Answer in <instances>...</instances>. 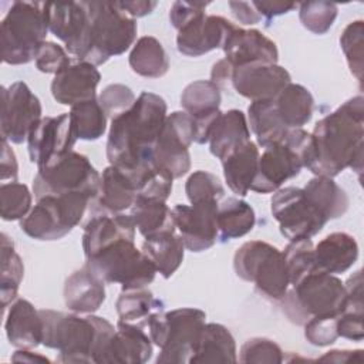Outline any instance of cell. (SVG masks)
Listing matches in <instances>:
<instances>
[{
	"label": "cell",
	"instance_id": "cell-5",
	"mask_svg": "<svg viewBox=\"0 0 364 364\" xmlns=\"http://www.w3.org/2000/svg\"><path fill=\"white\" fill-rule=\"evenodd\" d=\"M48 31L46 1H14L0 24L1 60L10 65L36 58Z\"/></svg>",
	"mask_w": 364,
	"mask_h": 364
},
{
	"label": "cell",
	"instance_id": "cell-48",
	"mask_svg": "<svg viewBox=\"0 0 364 364\" xmlns=\"http://www.w3.org/2000/svg\"><path fill=\"white\" fill-rule=\"evenodd\" d=\"M237 360L243 364H280L284 355L276 341L266 337H253L243 343Z\"/></svg>",
	"mask_w": 364,
	"mask_h": 364
},
{
	"label": "cell",
	"instance_id": "cell-23",
	"mask_svg": "<svg viewBox=\"0 0 364 364\" xmlns=\"http://www.w3.org/2000/svg\"><path fill=\"white\" fill-rule=\"evenodd\" d=\"M101 74L95 65L77 61L57 73L51 81L53 98L63 105H75L97 98Z\"/></svg>",
	"mask_w": 364,
	"mask_h": 364
},
{
	"label": "cell",
	"instance_id": "cell-27",
	"mask_svg": "<svg viewBox=\"0 0 364 364\" xmlns=\"http://www.w3.org/2000/svg\"><path fill=\"white\" fill-rule=\"evenodd\" d=\"M136 199V188L132 181L117 166H107L100 179V188L95 198L90 200L91 208L122 213L131 209Z\"/></svg>",
	"mask_w": 364,
	"mask_h": 364
},
{
	"label": "cell",
	"instance_id": "cell-59",
	"mask_svg": "<svg viewBox=\"0 0 364 364\" xmlns=\"http://www.w3.org/2000/svg\"><path fill=\"white\" fill-rule=\"evenodd\" d=\"M318 361L330 363H361L363 350H331L318 358Z\"/></svg>",
	"mask_w": 364,
	"mask_h": 364
},
{
	"label": "cell",
	"instance_id": "cell-58",
	"mask_svg": "<svg viewBox=\"0 0 364 364\" xmlns=\"http://www.w3.org/2000/svg\"><path fill=\"white\" fill-rule=\"evenodd\" d=\"M119 7L132 18L144 17L146 14H151L154 9L156 7V1L151 0H136V1H118Z\"/></svg>",
	"mask_w": 364,
	"mask_h": 364
},
{
	"label": "cell",
	"instance_id": "cell-50",
	"mask_svg": "<svg viewBox=\"0 0 364 364\" xmlns=\"http://www.w3.org/2000/svg\"><path fill=\"white\" fill-rule=\"evenodd\" d=\"M98 102L107 117L115 118L124 111L129 109L135 102L132 90L124 84H109L98 95Z\"/></svg>",
	"mask_w": 364,
	"mask_h": 364
},
{
	"label": "cell",
	"instance_id": "cell-9",
	"mask_svg": "<svg viewBox=\"0 0 364 364\" xmlns=\"http://www.w3.org/2000/svg\"><path fill=\"white\" fill-rule=\"evenodd\" d=\"M311 135L303 128H291L284 139L272 144L259 155L257 171L250 191L272 193L282 185L297 176L304 168Z\"/></svg>",
	"mask_w": 364,
	"mask_h": 364
},
{
	"label": "cell",
	"instance_id": "cell-53",
	"mask_svg": "<svg viewBox=\"0 0 364 364\" xmlns=\"http://www.w3.org/2000/svg\"><path fill=\"white\" fill-rule=\"evenodd\" d=\"M209 3L203 1H175L169 9V21L173 28L181 30L195 18L205 14V9Z\"/></svg>",
	"mask_w": 364,
	"mask_h": 364
},
{
	"label": "cell",
	"instance_id": "cell-49",
	"mask_svg": "<svg viewBox=\"0 0 364 364\" xmlns=\"http://www.w3.org/2000/svg\"><path fill=\"white\" fill-rule=\"evenodd\" d=\"M337 317L338 314H324L314 316L304 326L306 340L316 347H326L338 338L337 333Z\"/></svg>",
	"mask_w": 364,
	"mask_h": 364
},
{
	"label": "cell",
	"instance_id": "cell-31",
	"mask_svg": "<svg viewBox=\"0 0 364 364\" xmlns=\"http://www.w3.org/2000/svg\"><path fill=\"white\" fill-rule=\"evenodd\" d=\"M237 351L232 333L219 323L203 326L198 347L191 358V364L199 363H236Z\"/></svg>",
	"mask_w": 364,
	"mask_h": 364
},
{
	"label": "cell",
	"instance_id": "cell-45",
	"mask_svg": "<svg viewBox=\"0 0 364 364\" xmlns=\"http://www.w3.org/2000/svg\"><path fill=\"white\" fill-rule=\"evenodd\" d=\"M299 18L304 28L314 34H326L338 13V7L331 1H303L297 4Z\"/></svg>",
	"mask_w": 364,
	"mask_h": 364
},
{
	"label": "cell",
	"instance_id": "cell-11",
	"mask_svg": "<svg viewBox=\"0 0 364 364\" xmlns=\"http://www.w3.org/2000/svg\"><path fill=\"white\" fill-rule=\"evenodd\" d=\"M100 179L101 175L88 156L70 151L47 166L37 169L33 179V193L36 199L73 192H82L95 198Z\"/></svg>",
	"mask_w": 364,
	"mask_h": 364
},
{
	"label": "cell",
	"instance_id": "cell-38",
	"mask_svg": "<svg viewBox=\"0 0 364 364\" xmlns=\"http://www.w3.org/2000/svg\"><path fill=\"white\" fill-rule=\"evenodd\" d=\"M247 124L256 136L257 145L266 148L284 139L289 128L279 118L273 100L253 101L247 107Z\"/></svg>",
	"mask_w": 364,
	"mask_h": 364
},
{
	"label": "cell",
	"instance_id": "cell-21",
	"mask_svg": "<svg viewBox=\"0 0 364 364\" xmlns=\"http://www.w3.org/2000/svg\"><path fill=\"white\" fill-rule=\"evenodd\" d=\"M222 50L233 68L256 63L277 64L279 60L276 43L256 28L247 30L236 26Z\"/></svg>",
	"mask_w": 364,
	"mask_h": 364
},
{
	"label": "cell",
	"instance_id": "cell-14",
	"mask_svg": "<svg viewBox=\"0 0 364 364\" xmlns=\"http://www.w3.org/2000/svg\"><path fill=\"white\" fill-rule=\"evenodd\" d=\"M193 136V121L188 112L168 114L152 152L154 164L171 173L173 179L186 175L191 171L189 146Z\"/></svg>",
	"mask_w": 364,
	"mask_h": 364
},
{
	"label": "cell",
	"instance_id": "cell-36",
	"mask_svg": "<svg viewBox=\"0 0 364 364\" xmlns=\"http://www.w3.org/2000/svg\"><path fill=\"white\" fill-rule=\"evenodd\" d=\"M256 223L255 209L243 199L228 198L219 202L216 226L218 239L222 242L247 235Z\"/></svg>",
	"mask_w": 364,
	"mask_h": 364
},
{
	"label": "cell",
	"instance_id": "cell-3",
	"mask_svg": "<svg viewBox=\"0 0 364 364\" xmlns=\"http://www.w3.org/2000/svg\"><path fill=\"white\" fill-rule=\"evenodd\" d=\"M43 320V346L57 350L58 363H100V358L115 333L104 317L94 314L40 310Z\"/></svg>",
	"mask_w": 364,
	"mask_h": 364
},
{
	"label": "cell",
	"instance_id": "cell-46",
	"mask_svg": "<svg viewBox=\"0 0 364 364\" xmlns=\"http://www.w3.org/2000/svg\"><path fill=\"white\" fill-rule=\"evenodd\" d=\"M363 44L364 21L354 20L346 26L340 36V47L346 55L350 73L360 82L363 81Z\"/></svg>",
	"mask_w": 364,
	"mask_h": 364
},
{
	"label": "cell",
	"instance_id": "cell-51",
	"mask_svg": "<svg viewBox=\"0 0 364 364\" xmlns=\"http://www.w3.org/2000/svg\"><path fill=\"white\" fill-rule=\"evenodd\" d=\"M34 63L38 71L54 75L71 64L67 51L53 41H44L40 46Z\"/></svg>",
	"mask_w": 364,
	"mask_h": 364
},
{
	"label": "cell",
	"instance_id": "cell-39",
	"mask_svg": "<svg viewBox=\"0 0 364 364\" xmlns=\"http://www.w3.org/2000/svg\"><path fill=\"white\" fill-rule=\"evenodd\" d=\"M115 307L121 321L138 324L141 327H144L151 314L165 310L164 301L156 299L154 293L145 287L122 290L117 299Z\"/></svg>",
	"mask_w": 364,
	"mask_h": 364
},
{
	"label": "cell",
	"instance_id": "cell-41",
	"mask_svg": "<svg viewBox=\"0 0 364 364\" xmlns=\"http://www.w3.org/2000/svg\"><path fill=\"white\" fill-rule=\"evenodd\" d=\"M24 276V264L14 250L13 240L1 233V273H0V297L1 307L6 310L16 299L20 283Z\"/></svg>",
	"mask_w": 364,
	"mask_h": 364
},
{
	"label": "cell",
	"instance_id": "cell-43",
	"mask_svg": "<svg viewBox=\"0 0 364 364\" xmlns=\"http://www.w3.org/2000/svg\"><path fill=\"white\" fill-rule=\"evenodd\" d=\"M33 195L27 185L14 182H4L0 186V208L1 219L21 220L31 210Z\"/></svg>",
	"mask_w": 364,
	"mask_h": 364
},
{
	"label": "cell",
	"instance_id": "cell-37",
	"mask_svg": "<svg viewBox=\"0 0 364 364\" xmlns=\"http://www.w3.org/2000/svg\"><path fill=\"white\" fill-rule=\"evenodd\" d=\"M131 70L145 78L164 77L169 70V57L161 41L152 36L138 38L128 57Z\"/></svg>",
	"mask_w": 364,
	"mask_h": 364
},
{
	"label": "cell",
	"instance_id": "cell-52",
	"mask_svg": "<svg viewBox=\"0 0 364 364\" xmlns=\"http://www.w3.org/2000/svg\"><path fill=\"white\" fill-rule=\"evenodd\" d=\"M337 333L338 337L351 341H363V307L344 306L337 317Z\"/></svg>",
	"mask_w": 364,
	"mask_h": 364
},
{
	"label": "cell",
	"instance_id": "cell-60",
	"mask_svg": "<svg viewBox=\"0 0 364 364\" xmlns=\"http://www.w3.org/2000/svg\"><path fill=\"white\" fill-rule=\"evenodd\" d=\"M13 361H23V363H50V360L38 353H33L31 348H18L13 357Z\"/></svg>",
	"mask_w": 364,
	"mask_h": 364
},
{
	"label": "cell",
	"instance_id": "cell-44",
	"mask_svg": "<svg viewBox=\"0 0 364 364\" xmlns=\"http://www.w3.org/2000/svg\"><path fill=\"white\" fill-rule=\"evenodd\" d=\"M282 253L287 266L290 284L317 269L314 260V246L309 237L290 240Z\"/></svg>",
	"mask_w": 364,
	"mask_h": 364
},
{
	"label": "cell",
	"instance_id": "cell-47",
	"mask_svg": "<svg viewBox=\"0 0 364 364\" xmlns=\"http://www.w3.org/2000/svg\"><path fill=\"white\" fill-rule=\"evenodd\" d=\"M188 200L192 203L199 202H220L225 196V188L219 178L208 171L192 172L185 183Z\"/></svg>",
	"mask_w": 364,
	"mask_h": 364
},
{
	"label": "cell",
	"instance_id": "cell-22",
	"mask_svg": "<svg viewBox=\"0 0 364 364\" xmlns=\"http://www.w3.org/2000/svg\"><path fill=\"white\" fill-rule=\"evenodd\" d=\"M154 343L144 327L118 320L98 364H144L152 357Z\"/></svg>",
	"mask_w": 364,
	"mask_h": 364
},
{
	"label": "cell",
	"instance_id": "cell-56",
	"mask_svg": "<svg viewBox=\"0 0 364 364\" xmlns=\"http://www.w3.org/2000/svg\"><path fill=\"white\" fill-rule=\"evenodd\" d=\"M229 9L233 14V17L246 26H253L257 24L262 17L259 16V13L256 11L253 3H247V1H229Z\"/></svg>",
	"mask_w": 364,
	"mask_h": 364
},
{
	"label": "cell",
	"instance_id": "cell-29",
	"mask_svg": "<svg viewBox=\"0 0 364 364\" xmlns=\"http://www.w3.org/2000/svg\"><path fill=\"white\" fill-rule=\"evenodd\" d=\"M250 141V128L245 112L229 109L220 112L209 135V151L218 159H223L232 151Z\"/></svg>",
	"mask_w": 364,
	"mask_h": 364
},
{
	"label": "cell",
	"instance_id": "cell-6",
	"mask_svg": "<svg viewBox=\"0 0 364 364\" xmlns=\"http://www.w3.org/2000/svg\"><path fill=\"white\" fill-rule=\"evenodd\" d=\"M280 301L284 316L303 326L314 316L338 314L346 303V287L336 274L316 269L290 284Z\"/></svg>",
	"mask_w": 364,
	"mask_h": 364
},
{
	"label": "cell",
	"instance_id": "cell-55",
	"mask_svg": "<svg viewBox=\"0 0 364 364\" xmlns=\"http://www.w3.org/2000/svg\"><path fill=\"white\" fill-rule=\"evenodd\" d=\"M256 11L262 17V20H266V23H270L273 17L286 14L297 7L296 3H287V1H252Z\"/></svg>",
	"mask_w": 364,
	"mask_h": 364
},
{
	"label": "cell",
	"instance_id": "cell-7",
	"mask_svg": "<svg viewBox=\"0 0 364 364\" xmlns=\"http://www.w3.org/2000/svg\"><path fill=\"white\" fill-rule=\"evenodd\" d=\"M235 273L269 300L280 301L290 279L282 250L263 240L245 242L233 256Z\"/></svg>",
	"mask_w": 364,
	"mask_h": 364
},
{
	"label": "cell",
	"instance_id": "cell-34",
	"mask_svg": "<svg viewBox=\"0 0 364 364\" xmlns=\"http://www.w3.org/2000/svg\"><path fill=\"white\" fill-rule=\"evenodd\" d=\"M141 250L152 262L156 272L169 279L182 264L185 245L176 232H166L145 239Z\"/></svg>",
	"mask_w": 364,
	"mask_h": 364
},
{
	"label": "cell",
	"instance_id": "cell-19",
	"mask_svg": "<svg viewBox=\"0 0 364 364\" xmlns=\"http://www.w3.org/2000/svg\"><path fill=\"white\" fill-rule=\"evenodd\" d=\"M291 82V77L286 68L277 64L256 63L235 68L232 75V87L235 91L253 101L273 100Z\"/></svg>",
	"mask_w": 364,
	"mask_h": 364
},
{
	"label": "cell",
	"instance_id": "cell-17",
	"mask_svg": "<svg viewBox=\"0 0 364 364\" xmlns=\"http://www.w3.org/2000/svg\"><path fill=\"white\" fill-rule=\"evenodd\" d=\"M219 202H199L192 205H175L172 218L175 229L181 236L185 249L199 253L210 249L218 240Z\"/></svg>",
	"mask_w": 364,
	"mask_h": 364
},
{
	"label": "cell",
	"instance_id": "cell-2",
	"mask_svg": "<svg viewBox=\"0 0 364 364\" xmlns=\"http://www.w3.org/2000/svg\"><path fill=\"white\" fill-rule=\"evenodd\" d=\"M166 102L154 92L144 91L134 105L111 119L107 139L109 165L132 171L152 161V152L166 119Z\"/></svg>",
	"mask_w": 364,
	"mask_h": 364
},
{
	"label": "cell",
	"instance_id": "cell-25",
	"mask_svg": "<svg viewBox=\"0 0 364 364\" xmlns=\"http://www.w3.org/2000/svg\"><path fill=\"white\" fill-rule=\"evenodd\" d=\"M4 330L9 343L16 348H36L43 344L40 310L26 299H16L9 306Z\"/></svg>",
	"mask_w": 364,
	"mask_h": 364
},
{
	"label": "cell",
	"instance_id": "cell-13",
	"mask_svg": "<svg viewBox=\"0 0 364 364\" xmlns=\"http://www.w3.org/2000/svg\"><path fill=\"white\" fill-rule=\"evenodd\" d=\"M206 314L200 309L181 307L165 311V330L158 364L189 363L200 338Z\"/></svg>",
	"mask_w": 364,
	"mask_h": 364
},
{
	"label": "cell",
	"instance_id": "cell-20",
	"mask_svg": "<svg viewBox=\"0 0 364 364\" xmlns=\"http://www.w3.org/2000/svg\"><path fill=\"white\" fill-rule=\"evenodd\" d=\"M235 24L222 16L202 14L183 28L178 30L176 48L188 57H200L212 50L222 48Z\"/></svg>",
	"mask_w": 364,
	"mask_h": 364
},
{
	"label": "cell",
	"instance_id": "cell-26",
	"mask_svg": "<svg viewBox=\"0 0 364 364\" xmlns=\"http://www.w3.org/2000/svg\"><path fill=\"white\" fill-rule=\"evenodd\" d=\"M63 294L73 313L92 314L105 301V283L84 264L65 279Z\"/></svg>",
	"mask_w": 364,
	"mask_h": 364
},
{
	"label": "cell",
	"instance_id": "cell-30",
	"mask_svg": "<svg viewBox=\"0 0 364 364\" xmlns=\"http://www.w3.org/2000/svg\"><path fill=\"white\" fill-rule=\"evenodd\" d=\"M259 155L257 144L249 141L220 161L225 181L233 193L247 195L256 176Z\"/></svg>",
	"mask_w": 364,
	"mask_h": 364
},
{
	"label": "cell",
	"instance_id": "cell-16",
	"mask_svg": "<svg viewBox=\"0 0 364 364\" xmlns=\"http://www.w3.org/2000/svg\"><path fill=\"white\" fill-rule=\"evenodd\" d=\"M77 136L74 135L70 115L43 117L30 131L27 138L30 161L38 168L47 166L64 154L73 151Z\"/></svg>",
	"mask_w": 364,
	"mask_h": 364
},
{
	"label": "cell",
	"instance_id": "cell-4",
	"mask_svg": "<svg viewBox=\"0 0 364 364\" xmlns=\"http://www.w3.org/2000/svg\"><path fill=\"white\" fill-rule=\"evenodd\" d=\"M87 31L78 54L80 61L101 65L125 53L136 38V21L118 1H84Z\"/></svg>",
	"mask_w": 364,
	"mask_h": 364
},
{
	"label": "cell",
	"instance_id": "cell-12",
	"mask_svg": "<svg viewBox=\"0 0 364 364\" xmlns=\"http://www.w3.org/2000/svg\"><path fill=\"white\" fill-rule=\"evenodd\" d=\"M270 210L279 223L280 233L289 240L311 239L327 223L326 218L309 200L303 188L297 186L277 189L270 199Z\"/></svg>",
	"mask_w": 364,
	"mask_h": 364
},
{
	"label": "cell",
	"instance_id": "cell-18",
	"mask_svg": "<svg viewBox=\"0 0 364 364\" xmlns=\"http://www.w3.org/2000/svg\"><path fill=\"white\" fill-rule=\"evenodd\" d=\"M135 229L136 226L131 215L88 206L82 233V250L85 257H90L117 240H135Z\"/></svg>",
	"mask_w": 364,
	"mask_h": 364
},
{
	"label": "cell",
	"instance_id": "cell-40",
	"mask_svg": "<svg viewBox=\"0 0 364 364\" xmlns=\"http://www.w3.org/2000/svg\"><path fill=\"white\" fill-rule=\"evenodd\" d=\"M68 115L77 139L97 141L105 134L108 117L97 98L73 105Z\"/></svg>",
	"mask_w": 364,
	"mask_h": 364
},
{
	"label": "cell",
	"instance_id": "cell-42",
	"mask_svg": "<svg viewBox=\"0 0 364 364\" xmlns=\"http://www.w3.org/2000/svg\"><path fill=\"white\" fill-rule=\"evenodd\" d=\"M220 88L210 80L193 81L188 84L181 94V105L192 118L220 111Z\"/></svg>",
	"mask_w": 364,
	"mask_h": 364
},
{
	"label": "cell",
	"instance_id": "cell-35",
	"mask_svg": "<svg viewBox=\"0 0 364 364\" xmlns=\"http://www.w3.org/2000/svg\"><path fill=\"white\" fill-rule=\"evenodd\" d=\"M303 191L327 222L341 218L348 209V195L333 178L314 176L306 183Z\"/></svg>",
	"mask_w": 364,
	"mask_h": 364
},
{
	"label": "cell",
	"instance_id": "cell-57",
	"mask_svg": "<svg viewBox=\"0 0 364 364\" xmlns=\"http://www.w3.org/2000/svg\"><path fill=\"white\" fill-rule=\"evenodd\" d=\"M233 71H235V68L230 65V63L226 58H222L212 65L210 81L215 82L219 88H222L223 85H226L228 82L232 81Z\"/></svg>",
	"mask_w": 364,
	"mask_h": 364
},
{
	"label": "cell",
	"instance_id": "cell-54",
	"mask_svg": "<svg viewBox=\"0 0 364 364\" xmlns=\"http://www.w3.org/2000/svg\"><path fill=\"white\" fill-rule=\"evenodd\" d=\"M1 159H0V173H1V183L10 181L14 182L18 175V164L14 151L11 149L9 141L1 139Z\"/></svg>",
	"mask_w": 364,
	"mask_h": 364
},
{
	"label": "cell",
	"instance_id": "cell-8",
	"mask_svg": "<svg viewBox=\"0 0 364 364\" xmlns=\"http://www.w3.org/2000/svg\"><path fill=\"white\" fill-rule=\"evenodd\" d=\"M91 199L82 192L43 196L20 220V229L36 240H58L81 223Z\"/></svg>",
	"mask_w": 364,
	"mask_h": 364
},
{
	"label": "cell",
	"instance_id": "cell-24",
	"mask_svg": "<svg viewBox=\"0 0 364 364\" xmlns=\"http://www.w3.org/2000/svg\"><path fill=\"white\" fill-rule=\"evenodd\" d=\"M48 30L60 38L71 55H78L87 31L84 1H46Z\"/></svg>",
	"mask_w": 364,
	"mask_h": 364
},
{
	"label": "cell",
	"instance_id": "cell-1",
	"mask_svg": "<svg viewBox=\"0 0 364 364\" xmlns=\"http://www.w3.org/2000/svg\"><path fill=\"white\" fill-rule=\"evenodd\" d=\"M304 168L316 176L334 178L351 168L358 178L363 171L364 98L355 95L314 125Z\"/></svg>",
	"mask_w": 364,
	"mask_h": 364
},
{
	"label": "cell",
	"instance_id": "cell-32",
	"mask_svg": "<svg viewBox=\"0 0 364 364\" xmlns=\"http://www.w3.org/2000/svg\"><path fill=\"white\" fill-rule=\"evenodd\" d=\"M131 218L138 229V232L145 237H152L159 233L176 232L172 209L168 208L166 200L156 198L136 196L134 205L131 206Z\"/></svg>",
	"mask_w": 364,
	"mask_h": 364
},
{
	"label": "cell",
	"instance_id": "cell-33",
	"mask_svg": "<svg viewBox=\"0 0 364 364\" xmlns=\"http://www.w3.org/2000/svg\"><path fill=\"white\" fill-rule=\"evenodd\" d=\"M276 112L282 122L289 128H301L306 125L314 111V98L311 92L300 84H287L273 98Z\"/></svg>",
	"mask_w": 364,
	"mask_h": 364
},
{
	"label": "cell",
	"instance_id": "cell-15",
	"mask_svg": "<svg viewBox=\"0 0 364 364\" xmlns=\"http://www.w3.org/2000/svg\"><path fill=\"white\" fill-rule=\"evenodd\" d=\"M41 102L23 81L1 88V139L21 144L43 118Z\"/></svg>",
	"mask_w": 364,
	"mask_h": 364
},
{
	"label": "cell",
	"instance_id": "cell-10",
	"mask_svg": "<svg viewBox=\"0 0 364 364\" xmlns=\"http://www.w3.org/2000/svg\"><path fill=\"white\" fill-rule=\"evenodd\" d=\"M85 266L104 283H118L122 290L145 287L156 274L152 262L128 239L117 240L85 257Z\"/></svg>",
	"mask_w": 364,
	"mask_h": 364
},
{
	"label": "cell",
	"instance_id": "cell-28",
	"mask_svg": "<svg viewBox=\"0 0 364 364\" xmlns=\"http://www.w3.org/2000/svg\"><path fill=\"white\" fill-rule=\"evenodd\" d=\"M358 259V245L346 232H333L314 246L316 267L330 274L348 270Z\"/></svg>",
	"mask_w": 364,
	"mask_h": 364
}]
</instances>
